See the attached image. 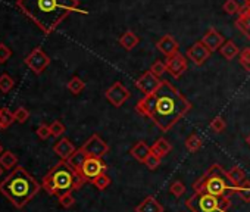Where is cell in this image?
<instances>
[{
	"label": "cell",
	"instance_id": "16",
	"mask_svg": "<svg viewBox=\"0 0 250 212\" xmlns=\"http://www.w3.org/2000/svg\"><path fill=\"white\" fill-rule=\"evenodd\" d=\"M235 27L246 39L250 40V5L249 3H246V6L241 8L238 18L235 21Z\"/></svg>",
	"mask_w": 250,
	"mask_h": 212
},
{
	"label": "cell",
	"instance_id": "38",
	"mask_svg": "<svg viewBox=\"0 0 250 212\" xmlns=\"http://www.w3.org/2000/svg\"><path fill=\"white\" fill-rule=\"evenodd\" d=\"M209 127H210V130H212V131H215V133H222V131L225 130L227 124H225L224 118H221V117H216V118H213V120L210 121Z\"/></svg>",
	"mask_w": 250,
	"mask_h": 212
},
{
	"label": "cell",
	"instance_id": "31",
	"mask_svg": "<svg viewBox=\"0 0 250 212\" xmlns=\"http://www.w3.org/2000/svg\"><path fill=\"white\" fill-rule=\"evenodd\" d=\"M222 9L228 15H235V14H240L241 6H240V3L237 2V0H227V2L224 3V6H222Z\"/></svg>",
	"mask_w": 250,
	"mask_h": 212
},
{
	"label": "cell",
	"instance_id": "33",
	"mask_svg": "<svg viewBox=\"0 0 250 212\" xmlns=\"http://www.w3.org/2000/svg\"><path fill=\"white\" fill-rule=\"evenodd\" d=\"M14 118H15L17 123L24 124V123H27V120L30 118V111H28L27 108H24V106H20L18 109L14 111Z\"/></svg>",
	"mask_w": 250,
	"mask_h": 212
},
{
	"label": "cell",
	"instance_id": "40",
	"mask_svg": "<svg viewBox=\"0 0 250 212\" xmlns=\"http://www.w3.org/2000/svg\"><path fill=\"white\" fill-rule=\"evenodd\" d=\"M12 56V50L5 44L0 42V64H6Z\"/></svg>",
	"mask_w": 250,
	"mask_h": 212
},
{
	"label": "cell",
	"instance_id": "28",
	"mask_svg": "<svg viewBox=\"0 0 250 212\" xmlns=\"http://www.w3.org/2000/svg\"><path fill=\"white\" fill-rule=\"evenodd\" d=\"M228 172V177H229V180L234 183V184H237V186H240L241 183H244L246 181V174H244V171L241 170V168H238V167H232L229 171H227Z\"/></svg>",
	"mask_w": 250,
	"mask_h": 212
},
{
	"label": "cell",
	"instance_id": "8",
	"mask_svg": "<svg viewBox=\"0 0 250 212\" xmlns=\"http://www.w3.org/2000/svg\"><path fill=\"white\" fill-rule=\"evenodd\" d=\"M81 149L85 152V155L88 158H99L102 159L104 155H107L109 152V145L99 136V134H93L83 146Z\"/></svg>",
	"mask_w": 250,
	"mask_h": 212
},
{
	"label": "cell",
	"instance_id": "36",
	"mask_svg": "<svg viewBox=\"0 0 250 212\" xmlns=\"http://www.w3.org/2000/svg\"><path fill=\"white\" fill-rule=\"evenodd\" d=\"M149 71H150L153 75H156L158 78H161V77L167 72V64L162 62V61H156V62L150 66Z\"/></svg>",
	"mask_w": 250,
	"mask_h": 212
},
{
	"label": "cell",
	"instance_id": "45",
	"mask_svg": "<svg viewBox=\"0 0 250 212\" xmlns=\"http://www.w3.org/2000/svg\"><path fill=\"white\" fill-rule=\"evenodd\" d=\"M3 152H5V150H3V146H2V143H0V155H2Z\"/></svg>",
	"mask_w": 250,
	"mask_h": 212
},
{
	"label": "cell",
	"instance_id": "43",
	"mask_svg": "<svg viewBox=\"0 0 250 212\" xmlns=\"http://www.w3.org/2000/svg\"><path fill=\"white\" fill-rule=\"evenodd\" d=\"M37 136L42 139V140H46L52 136V131H50V126L47 124H42L39 128H37Z\"/></svg>",
	"mask_w": 250,
	"mask_h": 212
},
{
	"label": "cell",
	"instance_id": "22",
	"mask_svg": "<svg viewBox=\"0 0 250 212\" xmlns=\"http://www.w3.org/2000/svg\"><path fill=\"white\" fill-rule=\"evenodd\" d=\"M171 150H172V145H171L167 139H164V137L158 139V140L155 142V145L152 146V152H153L156 156H159L161 159H162L164 156H167Z\"/></svg>",
	"mask_w": 250,
	"mask_h": 212
},
{
	"label": "cell",
	"instance_id": "39",
	"mask_svg": "<svg viewBox=\"0 0 250 212\" xmlns=\"http://www.w3.org/2000/svg\"><path fill=\"white\" fill-rule=\"evenodd\" d=\"M58 199H59V203L63 206V208H71V206H74V203H75V199H74V196H72V191H68V193H63V194H61V196H58Z\"/></svg>",
	"mask_w": 250,
	"mask_h": 212
},
{
	"label": "cell",
	"instance_id": "21",
	"mask_svg": "<svg viewBox=\"0 0 250 212\" xmlns=\"http://www.w3.org/2000/svg\"><path fill=\"white\" fill-rule=\"evenodd\" d=\"M219 53L222 55V58H225L227 61H232L234 58H237L240 55V49L237 47V44L232 42V40H228L225 42L221 49H219Z\"/></svg>",
	"mask_w": 250,
	"mask_h": 212
},
{
	"label": "cell",
	"instance_id": "47",
	"mask_svg": "<svg viewBox=\"0 0 250 212\" xmlns=\"http://www.w3.org/2000/svg\"><path fill=\"white\" fill-rule=\"evenodd\" d=\"M246 2H247V3H250V0H246Z\"/></svg>",
	"mask_w": 250,
	"mask_h": 212
},
{
	"label": "cell",
	"instance_id": "27",
	"mask_svg": "<svg viewBox=\"0 0 250 212\" xmlns=\"http://www.w3.org/2000/svg\"><path fill=\"white\" fill-rule=\"evenodd\" d=\"M66 87H68V90L72 93V94H80L84 88H85V83L80 78V77H72L69 81H68V84H66Z\"/></svg>",
	"mask_w": 250,
	"mask_h": 212
},
{
	"label": "cell",
	"instance_id": "42",
	"mask_svg": "<svg viewBox=\"0 0 250 212\" xmlns=\"http://www.w3.org/2000/svg\"><path fill=\"white\" fill-rule=\"evenodd\" d=\"M65 130L66 128L61 121H53L50 124V131H52V136H55V137H61L65 133Z\"/></svg>",
	"mask_w": 250,
	"mask_h": 212
},
{
	"label": "cell",
	"instance_id": "3",
	"mask_svg": "<svg viewBox=\"0 0 250 212\" xmlns=\"http://www.w3.org/2000/svg\"><path fill=\"white\" fill-rule=\"evenodd\" d=\"M40 183L20 165L15 167L0 183V193L17 208H24L40 191Z\"/></svg>",
	"mask_w": 250,
	"mask_h": 212
},
{
	"label": "cell",
	"instance_id": "26",
	"mask_svg": "<svg viewBox=\"0 0 250 212\" xmlns=\"http://www.w3.org/2000/svg\"><path fill=\"white\" fill-rule=\"evenodd\" d=\"M15 123L14 112L8 108H0V130H6Z\"/></svg>",
	"mask_w": 250,
	"mask_h": 212
},
{
	"label": "cell",
	"instance_id": "14",
	"mask_svg": "<svg viewBox=\"0 0 250 212\" xmlns=\"http://www.w3.org/2000/svg\"><path fill=\"white\" fill-rule=\"evenodd\" d=\"M156 100H158V96L156 93L153 94H149V96H145L143 99H140L136 105V111L143 115V117H147V118H153L155 117V112H156Z\"/></svg>",
	"mask_w": 250,
	"mask_h": 212
},
{
	"label": "cell",
	"instance_id": "25",
	"mask_svg": "<svg viewBox=\"0 0 250 212\" xmlns=\"http://www.w3.org/2000/svg\"><path fill=\"white\" fill-rule=\"evenodd\" d=\"M17 164H18V158H17V155L14 152L6 150V152H3L2 155H0V165H2L6 171L8 170L12 171L15 167H18Z\"/></svg>",
	"mask_w": 250,
	"mask_h": 212
},
{
	"label": "cell",
	"instance_id": "44",
	"mask_svg": "<svg viewBox=\"0 0 250 212\" xmlns=\"http://www.w3.org/2000/svg\"><path fill=\"white\" fill-rule=\"evenodd\" d=\"M3 171H5V168L0 165V177H2V174H3Z\"/></svg>",
	"mask_w": 250,
	"mask_h": 212
},
{
	"label": "cell",
	"instance_id": "20",
	"mask_svg": "<svg viewBox=\"0 0 250 212\" xmlns=\"http://www.w3.org/2000/svg\"><path fill=\"white\" fill-rule=\"evenodd\" d=\"M152 153V148L146 143V142H137L133 148H131V155L133 158H136L139 162H146L147 156Z\"/></svg>",
	"mask_w": 250,
	"mask_h": 212
},
{
	"label": "cell",
	"instance_id": "6",
	"mask_svg": "<svg viewBox=\"0 0 250 212\" xmlns=\"http://www.w3.org/2000/svg\"><path fill=\"white\" fill-rule=\"evenodd\" d=\"M229 205V196L216 197L209 193H194L186 200V208L190 212H227Z\"/></svg>",
	"mask_w": 250,
	"mask_h": 212
},
{
	"label": "cell",
	"instance_id": "13",
	"mask_svg": "<svg viewBox=\"0 0 250 212\" xmlns=\"http://www.w3.org/2000/svg\"><path fill=\"white\" fill-rule=\"evenodd\" d=\"M210 56V50L202 43V42H196L191 47L187 49V58L197 66L203 65Z\"/></svg>",
	"mask_w": 250,
	"mask_h": 212
},
{
	"label": "cell",
	"instance_id": "29",
	"mask_svg": "<svg viewBox=\"0 0 250 212\" xmlns=\"http://www.w3.org/2000/svg\"><path fill=\"white\" fill-rule=\"evenodd\" d=\"M202 145H203V142H202V139L197 134H191L186 140V149L188 152H197L202 148Z\"/></svg>",
	"mask_w": 250,
	"mask_h": 212
},
{
	"label": "cell",
	"instance_id": "4",
	"mask_svg": "<svg viewBox=\"0 0 250 212\" xmlns=\"http://www.w3.org/2000/svg\"><path fill=\"white\" fill-rule=\"evenodd\" d=\"M84 178L66 162L59 161L43 178V189L52 196H61L83 187Z\"/></svg>",
	"mask_w": 250,
	"mask_h": 212
},
{
	"label": "cell",
	"instance_id": "10",
	"mask_svg": "<svg viewBox=\"0 0 250 212\" xmlns=\"http://www.w3.org/2000/svg\"><path fill=\"white\" fill-rule=\"evenodd\" d=\"M104 96H106L107 102L112 103V106H115V108H121V106L130 99L131 94H130L128 88L125 87L122 83L116 81L104 91Z\"/></svg>",
	"mask_w": 250,
	"mask_h": 212
},
{
	"label": "cell",
	"instance_id": "46",
	"mask_svg": "<svg viewBox=\"0 0 250 212\" xmlns=\"http://www.w3.org/2000/svg\"><path fill=\"white\" fill-rule=\"evenodd\" d=\"M246 142H247V145H249V146H250V134H249V137H247V139H246Z\"/></svg>",
	"mask_w": 250,
	"mask_h": 212
},
{
	"label": "cell",
	"instance_id": "30",
	"mask_svg": "<svg viewBox=\"0 0 250 212\" xmlns=\"http://www.w3.org/2000/svg\"><path fill=\"white\" fill-rule=\"evenodd\" d=\"M15 85L14 78L9 74H2L0 75V91L2 93H9Z\"/></svg>",
	"mask_w": 250,
	"mask_h": 212
},
{
	"label": "cell",
	"instance_id": "24",
	"mask_svg": "<svg viewBox=\"0 0 250 212\" xmlns=\"http://www.w3.org/2000/svg\"><path fill=\"white\" fill-rule=\"evenodd\" d=\"M87 158H88V156L85 155V152L80 148L78 150H75V152L72 153V156H71L66 162L80 174V171H81V168H83V165H84V162H85Z\"/></svg>",
	"mask_w": 250,
	"mask_h": 212
},
{
	"label": "cell",
	"instance_id": "5",
	"mask_svg": "<svg viewBox=\"0 0 250 212\" xmlns=\"http://www.w3.org/2000/svg\"><path fill=\"white\" fill-rule=\"evenodd\" d=\"M193 189L194 193H209L216 197L229 196L228 193L237 194L238 191V186L229 180L228 172L218 164L210 165L205 174L194 181Z\"/></svg>",
	"mask_w": 250,
	"mask_h": 212
},
{
	"label": "cell",
	"instance_id": "15",
	"mask_svg": "<svg viewBox=\"0 0 250 212\" xmlns=\"http://www.w3.org/2000/svg\"><path fill=\"white\" fill-rule=\"evenodd\" d=\"M202 43H203V44L210 50V53H212V52H215V50H219L221 46H222L225 42H224V36H222L216 28H209V30L206 31V34L203 36Z\"/></svg>",
	"mask_w": 250,
	"mask_h": 212
},
{
	"label": "cell",
	"instance_id": "23",
	"mask_svg": "<svg viewBox=\"0 0 250 212\" xmlns=\"http://www.w3.org/2000/svg\"><path fill=\"white\" fill-rule=\"evenodd\" d=\"M140 39L133 33V31H125L121 37H119V44L125 49V50H133L137 44H139Z\"/></svg>",
	"mask_w": 250,
	"mask_h": 212
},
{
	"label": "cell",
	"instance_id": "35",
	"mask_svg": "<svg viewBox=\"0 0 250 212\" xmlns=\"http://www.w3.org/2000/svg\"><path fill=\"white\" fill-rule=\"evenodd\" d=\"M237 196L244 202H250V181H244L238 186Z\"/></svg>",
	"mask_w": 250,
	"mask_h": 212
},
{
	"label": "cell",
	"instance_id": "34",
	"mask_svg": "<svg viewBox=\"0 0 250 212\" xmlns=\"http://www.w3.org/2000/svg\"><path fill=\"white\" fill-rule=\"evenodd\" d=\"M91 183L96 186V189L104 190V189H107V186H110V178H109V175L104 172V174H100L99 177H96Z\"/></svg>",
	"mask_w": 250,
	"mask_h": 212
},
{
	"label": "cell",
	"instance_id": "11",
	"mask_svg": "<svg viewBox=\"0 0 250 212\" xmlns=\"http://www.w3.org/2000/svg\"><path fill=\"white\" fill-rule=\"evenodd\" d=\"M161 84H162V80L158 78L156 75H153L150 71L145 72V74H143L142 77H139L137 81H136L137 88H139L145 96H149V94L156 93V91L159 90Z\"/></svg>",
	"mask_w": 250,
	"mask_h": 212
},
{
	"label": "cell",
	"instance_id": "1",
	"mask_svg": "<svg viewBox=\"0 0 250 212\" xmlns=\"http://www.w3.org/2000/svg\"><path fill=\"white\" fill-rule=\"evenodd\" d=\"M17 6L44 34L53 33L72 12H80L78 0H17Z\"/></svg>",
	"mask_w": 250,
	"mask_h": 212
},
{
	"label": "cell",
	"instance_id": "41",
	"mask_svg": "<svg viewBox=\"0 0 250 212\" xmlns=\"http://www.w3.org/2000/svg\"><path fill=\"white\" fill-rule=\"evenodd\" d=\"M145 165L149 168V170H152V171H155L159 165H161V158L159 156H156L153 152L147 156V159H146V162H145Z\"/></svg>",
	"mask_w": 250,
	"mask_h": 212
},
{
	"label": "cell",
	"instance_id": "32",
	"mask_svg": "<svg viewBox=\"0 0 250 212\" xmlns=\"http://www.w3.org/2000/svg\"><path fill=\"white\" fill-rule=\"evenodd\" d=\"M238 61H240V65L244 68V71L250 72V47H246L240 52Z\"/></svg>",
	"mask_w": 250,
	"mask_h": 212
},
{
	"label": "cell",
	"instance_id": "19",
	"mask_svg": "<svg viewBox=\"0 0 250 212\" xmlns=\"http://www.w3.org/2000/svg\"><path fill=\"white\" fill-rule=\"evenodd\" d=\"M136 212H164V206L155 196H147L140 205L136 206Z\"/></svg>",
	"mask_w": 250,
	"mask_h": 212
},
{
	"label": "cell",
	"instance_id": "12",
	"mask_svg": "<svg viewBox=\"0 0 250 212\" xmlns=\"http://www.w3.org/2000/svg\"><path fill=\"white\" fill-rule=\"evenodd\" d=\"M167 71L174 78H180L187 71V59H186V56L178 52V53L167 58Z\"/></svg>",
	"mask_w": 250,
	"mask_h": 212
},
{
	"label": "cell",
	"instance_id": "18",
	"mask_svg": "<svg viewBox=\"0 0 250 212\" xmlns=\"http://www.w3.org/2000/svg\"><path fill=\"white\" fill-rule=\"evenodd\" d=\"M77 149H75V146H74V143L69 140V139H66V137H62L59 142H56V145L53 146V152L61 158V161H68L71 156H72V153L75 152Z\"/></svg>",
	"mask_w": 250,
	"mask_h": 212
},
{
	"label": "cell",
	"instance_id": "9",
	"mask_svg": "<svg viewBox=\"0 0 250 212\" xmlns=\"http://www.w3.org/2000/svg\"><path fill=\"white\" fill-rule=\"evenodd\" d=\"M107 170V165L99 159V158H87L81 171H80V175L84 178L85 183H91L96 177H99L100 174H104Z\"/></svg>",
	"mask_w": 250,
	"mask_h": 212
},
{
	"label": "cell",
	"instance_id": "48",
	"mask_svg": "<svg viewBox=\"0 0 250 212\" xmlns=\"http://www.w3.org/2000/svg\"><path fill=\"white\" fill-rule=\"evenodd\" d=\"M249 5H250V3H249Z\"/></svg>",
	"mask_w": 250,
	"mask_h": 212
},
{
	"label": "cell",
	"instance_id": "37",
	"mask_svg": "<svg viewBox=\"0 0 250 212\" xmlns=\"http://www.w3.org/2000/svg\"><path fill=\"white\" fill-rule=\"evenodd\" d=\"M186 186H184V183L183 181H180V180H177V181H174L172 184H171V187H169V191L175 196V197H181L184 193H186Z\"/></svg>",
	"mask_w": 250,
	"mask_h": 212
},
{
	"label": "cell",
	"instance_id": "2",
	"mask_svg": "<svg viewBox=\"0 0 250 212\" xmlns=\"http://www.w3.org/2000/svg\"><path fill=\"white\" fill-rule=\"evenodd\" d=\"M156 96V112L152 121L161 131L167 133L191 109V103L169 81L165 80H162Z\"/></svg>",
	"mask_w": 250,
	"mask_h": 212
},
{
	"label": "cell",
	"instance_id": "17",
	"mask_svg": "<svg viewBox=\"0 0 250 212\" xmlns=\"http://www.w3.org/2000/svg\"><path fill=\"white\" fill-rule=\"evenodd\" d=\"M156 47H158V49H159V52H161V53H164L167 58H169V56H172V55L178 53V49H180V46H178L177 40H175L172 36H169V34H167V36L161 37V39L158 40V43H156Z\"/></svg>",
	"mask_w": 250,
	"mask_h": 212
},
{
	"label": "cell",
	"instance_id": "7",
	"mask_svg": "<svg viewBox=\"0 0 250 212\" xmlns=\"http://www.w3.org/2000/svg\"><path fill=\"white\" fill-rule=\"evenodd\" d=\"M25 65L36 74L40 75L49 65H50V58L47 56V53L42 49V47H36L34 50H31V53L24 59Z\"/></svg>",
	"mask_w": 250,
	"mask_h": 212
}]
</instances>
